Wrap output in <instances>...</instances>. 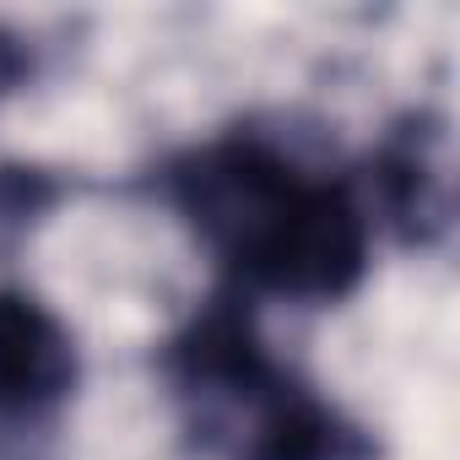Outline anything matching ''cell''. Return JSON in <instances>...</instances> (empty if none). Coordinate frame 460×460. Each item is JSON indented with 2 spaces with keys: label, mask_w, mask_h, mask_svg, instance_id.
<instances>
[{
  "label": "cell",
  "mask_w": 460,
  "mask_h": 460,
  "mask_svg": "<svg viewBox=\"0 0 460 460\" xmlns=\"http://www.w3.org/2000/svg\"><path fill=\"white\" fill-rule=\"evenodd\" d=\"M168 200L250 293L336 304L368 271V211L266 136H222L168 163Z\"/></svg>",
  "instance_id": "1"
},
{
  "label": "cell",
  "mask_w": 460,
  "mask_h": 460,
  "mask_svg": "<svg viewBox=\"0 0 460 460\" xmlns=\"http://www.w3.org/2000/svg\"><path fill=\"white\" fill-rule=\"evenodd\" d=\"M76 341L33 293L0 288V422H39L76 390Z\"/></svg>",
  "instance_id": "3"
},
{
  "label": "cell",
  "mask_w": 460,
  "mask_h": 460,
  "mask_svg": "<svg viewBox=\"0 0 460 460\" xmlns=\"http://www.w3.org/2000/svg\"><path fill=\"white\" fill-rule=\"evenodd\" d=\"M28 76H33V49H28V39L0 22V103H6Z\"/></svg>",
  "instance_id": "6"
},
{
  "label": "cell",
  "mask_w": 460,
  "mask_h": 460,
  "mask_svg": "<svg viewBox=\"0 0 460 460\" xmlns=\"http://www.w3.org/2000/svg\"><path fill=\"white\" fill-rule=\"evenodd\" d=\"M206 422H239L234 460H363V438L293 374L271 368L261 385L206 411Z\"/></svg>",
  "instance_id": "2"
},
{
  "label": "cell",
  "mask_w": 460,
  "mask_h": 460,
  "mask_svg": "<svg viewBox=\"0 0 460 460\" xmlns=\"http://www.w3.org/2000/svg\"><path fill=\"white\" fill-rule=\"evenodd\" d=\"M60 195H66V184L55 173L0 163V244H17L28 227H39L60 206Z\"/></svg>",
  "instance_id": "5"
},
{
  "label": "cell",
  "mask_w": 460,
  "mask_h": 460,
  "mask_svg": "<svg viewBox=\"0 0 460 460\" xmlns=\"http://www.w3.org/2000/svg\"><path fill=\"white\" fill-rule=\"evenodd\" d=\"M374 184L385 217L401 227L406 244H433L449 227V141L444 125L411 114L395 125L374 157Z\"/></svg>",
  "instance_id": "4"
}]
</instances>
